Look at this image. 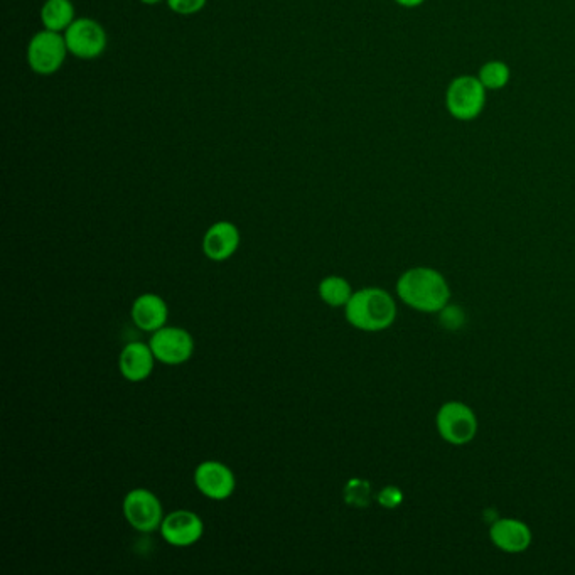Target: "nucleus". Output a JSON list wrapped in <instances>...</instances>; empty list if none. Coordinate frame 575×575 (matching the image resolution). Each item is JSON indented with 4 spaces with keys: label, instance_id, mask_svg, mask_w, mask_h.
Listing matches in <instances>:
<instances>
[{
    "label": "nucleus",
    "instance_id": "nucleus-6",
    "mask_svg": "<svg viewBox=\"0 0 575 575\" xmlns=\"http://www.w3.org/2000/svg\"><path fill=\"white\" fill-rule=\"evenodd\" d=\"M63 36L71 56L78 60H97L107 51V31L92 17L75 19Z\"/></svg>",
    "mask_w": 575,
    "mask_h": 575
},
{
    "label": "nucleus",
    "instance_id": "nucleus-22",
    "mask_svg": "<svg viewBox=\"0 0 575 575\" xmlns=\"http://www.w3.org/2000/svg\"><path fill=\"white\" fill-rule=\"evenodd\" d=\"M142 4H146V6H157V4H161L162 0H139Z\"/></svg>",
    "mask_w": 575,
    "mask_h": 575
},
{
    "label": "nucleus",
    "instance_id": "nucleus-14",
    "mask_svg": "<svg viewBox=\"0 0 575 575\" xmlns=\"http://www.w3.org/2000/svg\"><path fill=\"white\" fill-rule=\"evenodd\" d=\"M130 316L140 331L156 333L157 329L166 326L169 309H167L166 301L161 296L142 294L132 304Z\"/></svg>",
    "mask_w": 575,
    "mask_h": 575
},
{
    "label": "nucleus",
    "instance_id": "nucleus-21",
    "mask_svg": "<svg viewBox=\"0 0 575 575\" xmlns=\"http://www.w3.org/2000/svg\"><path fill=\"white\" fill-rule=\"evenodd\" d=\"M393 2L400 7H405V9H417L424 4L425 0H393Z\"/></svg>",
    "mask_w": 575,
    "mask_h": 575
},
{
    "label": "nucleus",
    "instance_id": "nucleus-12",
    "mask_svg": "<svg viewBox=\"0 0 575 575\" xmlns=\"http://www.w3.org/2000/svg\"><path fill=\"white\" fill-rule=\"evenodd\" d=\"M240 247V232L230 221H216L203 238V252L213 262L233 257Z\"/></svg>",
    "mask_w": 575,
    "mask_h": 575
},
{
    "label": "nucleus",
    "instance_id": "nucleus-15",
    "mask_svg": "<svg viewBox=\"0 0 575 575\" xmlns=\"http://www.w3.org/2000/svg\"><path fill=\"white\" fill-rule=\"evenodd\" d=\"M75 19V6L71 0H46L41 7V22L48 31L65 33Z\"/></svg>",
    "mask_w": 575,
    "mask_h": 575
},
{
    "label": "nucleus",
    "instance_id": "nucleus-2",
    "mask_svg": "<svg viewBox=\"0 0 575 575\" xmlns=\"http://www.w3.org/2000/svg\"><path fill=\"white\" fill-rule=\"evenodd\" d=\"M346 321L365 333H378L388 329L397 319V302L390 292L380 287H365L353 292L344 306Z\"/></svg>",
    "mask_w": 575,
    "mask_h": 575
},
{
    "label": "nucleus",
    "instance_id": "nucleus-11",
    "mask_svg": "<svg viewBox=\"0 0 575 575\" xmlns=\"http://www.w3.org/2000/svg\"><path fill=\"white\" fill-rule=\"evenodd\" d=\"M490 540L505 554H523L532 545V528L518 518H496L491 523Z\"/></svg>",
    "mask_w": 575,
    "mask_h": 575
},
{
    "label": "nucleus",
    "instance_id": "nucleus-17",
    "mask_svg": "<svg viewBox=\"0 0 575 575\" xmlns=\"http://www.w3.org/2000/svg\"><path fill=\"white\" fill-rule=\"evenodd\" d=\"M479 81L483 83L488 92H500L511 80L510 66L505 61L491 60L486 61L478 71Z\"/></svg>",
    "mask_w": 575,
    "mask_h": 575
},
{
    "label": "nucleus",
    "instance_id": "nucleus-20",
    "mask_svg": "<svg viewBox=\"0 0 575 575\" xmlns=\"http://www.w3.org/2000/svg\"><path fill=\"white\" fill-rule=\"evenodd\" d=\"M377 500L383 508L395 510V508L402 505L404 493H402V490H398L397 486H387V488H383V490L378 493Z\"/></svg>",
    "mask_w": 575,
    "mask_h": 575
},
{
    "label": "nucleus",
    "instance_id": "nucleus-10",
    "mask_svg": "<svg viewBox=\"0 0 575 575\" xmlns=\"http://www.w3.org/2000/svg\"><path fill=\"white\" fill-rule=\"evenodd\" d=\"M159 530L172 547H191L203 537L205 525L194 511L176 510L164 516Z\"/></svg>",
    "mask_w": 575,
    "mask_h": 575
},
{
    "label": "nucleus",
    "instance_id": "nucleus-8",
    "mask_svg": "<svg viewBox=\"0 0 575 575\" xmlns=\"http://www.w3.org/2000/svg\"><path fill=\"white\" fill-rule=\"evenodd\" d=\"M149 346L156 360L169 366L183 365L194 353L193 336L186 329L174 326L157 329L152 333Z\"/></svg>",
    "mask_w": 575,
    "mask_h": 575
},
{
    "label": "nucleus",
    "instance_id": "nucleus-16",
    "mask_svg": "<svg viewBox=\"0 0 575 575\" xmlns=\"http://www.w3.org/2000/svg\"><path fill=\"white\" fill-rule=\"evenodd\" d=\"M351 284L344 277L339 275H329L321 280L319 284V297L323 299L329 307H344L350 302L353 296Z\"/></svg>",
    "mask_w": 575,
    "mask_h": 575
},
{
    "label": "nucleus",
    "instance_id": "nucleus-3",
    "mask_svg": "<svg viewBox=\"0 0 575 575\" xmlns=\"http://www.w3.org/2000/svg\"><path fill=\"white\" fill-rule=\"evenodd\" d=\"M486 92L488 90L484 88L478 76H457L447 86V112L459 122L478 119L486 107Z\"/></svg>",
    "mask_w": 575,
    "mask_h": 575
},
{
    "label": "nucleus",
    "instance_id": "nucleus-1",
    "mask_svg": "<svg viewBox=\"0 0 575 575\" xmlns=\"http://www.w3.org/2000/svg\"><path fill=\"white\" fill-rule=\"evenodd\" d=\"M397 296L414 311L437 314L451 302V285L439 270L420 265L398 277Z\"/></svg>",
    "mask_w": 575,
    "mask_h": 575
},
{
    "label": "nucleus",
    "instance_id": "nucleus-13",
    "mask_svg": "<svg viewBox=\"0 0 575 575\" xmlns=\"http://www.w3.org/2000/svg\"><path fill=\"white\" fill-rule=\"evenodd\" d=\"M156 361L149 344L134 341L127 344L120 353L119 370L122 377L129 382H144L151 377Z\"/></svg>",
    "mask_w": 575,
    "mask_h": 575
},
{
    "label": "nucleus",
    "instance_id": "nucleus-5",
    "mask_svg": "<svg viewBox=\"0 0 575 575\" xmlns=\"http://www.w3.org/2000/svg\"><path fill=\"white\" fill-rule=\"evenodd\" d=\"M70 54L63 33L43 29L27 44V65L39 76H51L65 65Z\"/></svg>",
    "mask_w": 575,
    "mask_h": 575
},
{
    "label": "nucleus",
    "instance_id": "nucleus-7",
    "mask_svg": "<svg viewBox=\"0 0 575 575\" xmlns=\"http://www.w3.org/2000/svg\"><path fill=\"white\" fill-rule=\"evenodd\" d=\"M122 510H124L125 520L137 532H154L157 528H161L162 520H164L161 501L146 488H135L129 491L125 495Z\"/></svg>",
    "mask_w": 575,
    "mask_h": 575
},
{
    "label": "nucleus",
    "instance_id": "nucleus-19",
    "mask_svg": "<svg viewBox=\"0 0 575 575\" xmlns=\"http://www.w3.org/2000/svg\"><path fill=\"white\" fill-rule=\"evenodd\" d=\"M167 7L178 16H194L205 9L208 0H166Z\"/></svg>",
    "mask_w": 575,
    "mask_h": 575
},
{
    "label": "nucleus",
    "instance_id": "nucleus-18",
    "mask_svg": "<svg viewBox=\"0 0 575 575\" xmlns=\"http://www.w3.org/2000/svg\"><path fill=\"white\" fill-rule=\"evenodd\" d=\"M344 501L353 508H366L371 501V484L366 479H350L344 486Z\"/></svg>",
    "mask_w": 575,
    "mask_h": 575
},
{
    "label": "nucleus",
    "instance_id": "nucleus-4",
    "mask_svg": "<svg viewBox=\"0 0 575 575\" xmlns=\"http://www.w3.org/2000/svg\"><path fill=\"white\" fill-rule=\"evenodd\" d=\"M436 429L442 441L451 446H466L478 434L479 422L474 410L464 402L451 400L437 410Z\"/></svg>",
    "mask_w": 575,
    "mask_h": 575
},
{
    "label": "nucleus",
    "instance_id": "nucleus-9",
    "mask_svg": "<svg viewBox=\"0 0 575 575\" xmlns=\"http://www.w3.org/2000/svg\"><path fill=\"white\" fill-rule=\"evenodd\" d=\"M194 484L201 495L213 501L228 500L237 481L232 469L218 461H205L194 471Z\"/></svg>",
    "mask_w": 575,
    "mask_h": 575
}]
</instances>
